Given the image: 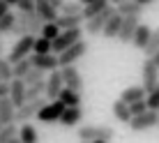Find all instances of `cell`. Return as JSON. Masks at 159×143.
Masks as SVG:
<instances>
[{"label": "cell", "instance_id": "cell-35", "mask_svg": "<svg viewBox=\"0 0 159 143\" xmlns=\"http://www.w3.org/2000/svg\"><path fill=\"white\" fill-rule=\"evenodd\" d=\"M60 16H79L81 14V5L79 2H62L60 5Z\"/></svg>", "mask_w": 159, "mask_h": 143}, {"label": "cell", "instance_id": "cell-16", "mask_svg": "<svg viewBox=\"0 0 159 143\" xmlns=\"http://www.w3.org/2000/svg\"><path fill=\"white\" fill-rule=\"evenodd\" d=\"M35 14L42 19V23H56V19H58V9L53 7L48 0H39V2H35Z\"/></svg>", "mask_w": 159, "mask_h": 143}, {"label": "cell", "instance_id": "cell-2", "mask_svg": "<svg viewBox=\"0 0 159 143\" xmlns=\"http://www.w3.org/2000/svg\"><path fill=\"white\" fill-rule=\"evenodd\" d=\"M81 35H83V28L60 30V35L51 42V53H53V56H60V53H62V51H67L69 46H74L76 42H81Z\"/></svg>", "mask_w": 159, "mask_h": 143}, {"label": "cell", "instance_id": "cell-12", "mask_svg": "<svg viewBox=\"0 0 159 143\" xmlns=\"http://www.w3.org/2000/svg\"><path fill=\"white\" fill-rule=\"evenodd\" d=\"M108 7H111L108 0H88V2L81 5V16H83V21H90V19H95V16L104 14Z\"/></svg>", "mask_w": 159, "mask_h": 143}, {"label": "cell", "instance_id": "cell-25", "mask_svg": "<svg viewBox=\"0 0 159 143\" xmlns=\"http://www.w3.org/2000/svg\"><path fill=\"white\" fill-rule=\"evenodd\" d=\"M14 111H16V108L12 106L9 97L0 99V122H2V127H5V125H14Z\"/></svg>", "mask_w": 159, "mask_h": 143}, {"label": "cell", "instance_id": "cell-29", "mask_svg": "<svg viewBox=\"0 0 159 143\" xmlns=\"http://www.w3.org/2000/svg\"><path fill=\"white\" fill-rule=\"evenodd\" d=\"M32 53H35V56H48V53H51V42H46L44 37H35V42H32Z\"/></svg>", "mask_w": 159, "mask_h": 143}, {"label": "cell", "instance_id": "cell-38", "mask_svg": "<svg viewBox=\"0 0 159 143\" xmlns=\"http://www.w3.org/2000/svg\"><path fill=\"white\" fill-rule=\"evenodd\" d=\"M14 7H19V14H30V12H35V2H32V0H16Z\"/></svg>", "mask_w": 159, "mask_h": 143}, {"label": "cell", "instance_id": "cell-7", "mask_svg": "<svg viewBox=\"0 0 159 143\" xmlns=\"http://www.w3.org/2000/svg\"><path fill=\"white\" fill-rule=\"evenodd\" d=\"M46 104V99L44 97H39V99H32V102H25L21 108H16L14 111V125L16 122H28V120H32V118H37V113H39V108Z\"/></svg>", "mask_w": 159, "mask_h": 143}, {"label": "cell", "instance_id": "cell-18", "mask_svg": "<svg viewBox=\"0 0 159 143\" xmlns=\"http://www.w3.org/2000/svg\"><path fill=\"white\" fill-rule=\"evenodd\" d=\"M81 120H83V108L79 106V108H65L58 122L62 125V127H76Z\"/></svg>", "mask_w": 159, "mask_h": 143}, {"label": "cell", "instance_id": "cell-14", "mask_svg": "<svg viewBox=\"0 0 159 143\" xmlns=\"http://www.w3.org/2000/svg\"><path fill=\"white\" fill-rule=\"evenodd\" d=\"M113 12H116V7H108L104 14L99 16H95V19H90V21H83V30L88 32V35H102V30H104V25H106V21H108V16H111Z\"/></svg>", "mask_w": 159, "mask_h": 143}, {"label": "cell", "instance_id": "cell-33", "mask_svg": "<svg viewBox=\"0 0 159 143\" xmlns=\"http://www.w3.org/2000/svg\"><path fill=\"white\" fill-rule=\"evenodd\" d=\"M9 81H14V76H12V65H9L5 58H0V83H9Z\"/></svg>", "mask_w": 159, "mask_h": 143}, {"label": "cell", "instance_id": "cell-32", "mask_svg": "<svg viewBox=\"0 0 159 143\" xmlns=\"http://www.w3.org/2000/svg\"><path fill=\"white\" fill-rule=\"evenodd\" d=\"M58 35H60V30H58V25H56V23H44V25H42L39 37H44L46 42H53Z\"/></svg>", "mask_w": 159, "mask_h": 143}, {"label": "cell", "instance_id": "cell-5", "mask_svg": "<svg viewBox=\"0 0 159 143\" xmlns=\"http://www.w3.org/2000/svg\"><path fill=\"white\" fill-rule=\"evenodd\" d=\"M32 42H35V37H30V35L21 37V39L12 46V51H9V56L5 60H7L9 65H16V62H21V60H25L30 56V51H32Z\"/></svg>", "mask_w": 159, "mask_h": 143}, {"label": "cell", "instance_id": "cell-8", "mask_svg": "<svg viewBox=\"0 0 159 143\" xmlns=\"http://www.w3.org/2000/svg\"><path fill=\"white\" fill-rule=\"evenodd\" d=\"M141 81H143V83H141V88H143L145 95L155 92V88H157V83H159V69H157L148 58H145L143 67H141Z\"/></svg>", "mask_w": 159, "mask_h": 143}, {"label": "cell", "instance_id": "cell-45", "mask_svg": "<svg viewBox=\"0 0 159 143\" xmlns=\"http://www.w3.org/2000/svg\"><path fill=\"white\" fill-rule=\"evenodd\" d=\"M155 90H157V92H159V83H157V88H155Z\"/></svg>", "mask_w": 159, "mask_h": 143}, {"label": "cell", "instance_id": "cell-4", "mask_svg": "<svg viewBox=\"0 0 159 143\" xmlns=\"http://www.w3.org/2000/svg\"><path fill=\"white\" fill-rule=\"evenodd\" d=\"M58 72H60V79H62V88L65 90H72V92H81L83 90V76H81V72L76 69V65L62 67Z\"/></svg>", "mask_w": 159, "mask_h": 143}, {"label": "cell", "instance_id": "cell-30", "mask_svg": "<svg viewBox=\"0 0 159 143\" xmlns=\"http://www.w3.org/2000/svg\"><path fill=\"white\" fill-rule=\"evenodd\" d=\"M143 51H145V56H148V58H152V56H155V53L159 51V28H157V30H152L150 42H148V46L143 48Z\"/></svg>", "mask_w": 159, "mask_h": 143}, {"label": "cell", "instance_id": "cell-36", "mask_svg": "<svg viewBox=\"0 0 159 143\" xmlns=\"http://www.w3.org/2000/svg\"><path fill=\"white\" fill-rule=\"evenodd\" d=\"M14 21H16V14H5L2 19H0V32L2 35H7V32H12V28H14Z\"/></svg>", "mask_w": 159, "mask_h": 143}, {"label": "cell", "instance_id": "cell-6", "mask_svg": "<svg viewBox=\"0 0 159 143\" xmlns=\"http://www.w3.org/2000/svg\"><path fill=\"white\" fill-rule=\"evenodd\" d=\"M148 7H152V0H125V2H118L116 14H120L122 19L125 16H136L139 19Z\"/></svg>", "mask_w": 159, "mask_h": 143}, {"label": "cell", "instance_id": "cell-46", "mask_svg": "<svg viewBox=\"0 0 159 143\" xmlns=\"http://www.w3.org/2000/svg\"><path fill=\"white\" fill-rule=\"evenodd\" d=\"M81 143H90V141H81Z\"/></svg>", "mask_w": 159, "mask_h": 143}, {"label": "cell", "instance_id": "cell-43", "mask_svg": "<svg viewBox=\"0 0 159 143\" xmlns=\"http://www.w3.org/2000/svg\"><path fill=\"white\" fill-rule=\"evenodd\" d=\"M155 113H157V125H159V108H157V111H155Z\"/></svg>", "mask_w": 159, "mask_h": 143}, {"label": "cell", "instance_id": "cell-31", "mask_svg": "<svg viewBox=\"0 0 159 143\" xmlns=\"http://www.w3.org/2000/svg\"><path fill=\"white\" fill-rule=\"evenodd\" d=\"M46 79V74L39 69H30L28 74H25V79H23V85L28 88V85H35V83H42V81Z\"/></svg>", "mask_w": 159, "mask_h": 143}, {"label": "cell", "instance_id": "cell-11", "mask_svg": "<svg viewBox=\"0 0 159 143\" xmlns=\"http://www.w3.org/2000/svg\"><path fill=\"white\" fill-rule=\"evenodd\" d=\"M127 125H129L131 131H145V129H152V127H157V113H155V111H145V113L136 115V118H131Z\"/></svg>", "mask_w": 159, "mask_h": 143}, {"label": "cell", "instance_id": "cell-42", "mask_svg": "<svg viewBox=\"0 0 159 143\" xmlns=\"http://www.w3.org/2000/svg\"><path fill=\"white\" fill-rule=\"evenodd\" d=\"M9 143H21V141H19V139H12V141H9Z\"/></svg>", "mask_w": 159, "mask_h": 143}, {"label": "cell", "instance_id": "cell-40", "mask_svg": "<svg viewBox=\"0 0 159 143\" xmlns=\"http://www.w3.org/2000/svg\"><path fill=\"white\" fill-rule=\"evenodd\" d=\"M5 14H9V2L7 0H0V19H2Z\"/></svg>", "mask_w": 159, "mask_h": 143}, {"label": "cell", "instance_id": "cell-28", "mask_svg": "<svg viewBox=\"0 0 159 143\" xmlns=\"http://www.w3.org/2000/svg\"><path fill=\"white\" fill-rule=\"evenodd\" d=\"M30 69H32V65H30V60L25 58V60H21V62L12 65V76H14V79H19V81H23L25 74H28Z\"/></svg>", "mask_w": 159, "mask_h": 143}, {"label": "cell", "instance_id": "cell-24", "mask_svg": "<svg viewBox=\"0 0 159 143\" xmlns=\"http://www.w3.org/2000/svg\"><path fill=\"white\" fill-rule=\"evenodd\" d=\"M58 102H62L65 108H79L81 106V92H72V90H60Z\"/></svg>", "mask_w": 159, "mask_h": 143}, {"label": "cell", "instance_id": "cell-39", "mask_svg": "<svg viewBox=\"0 0 159 143\" xmlns=\"http://www.w3.org/2000/svg\"><path fill=\"white\" fill-rule=\"evenodd\" d=\"M145 111H148V106H145V99L129 104V115H131V118H136V115H141V113H145Z\"/></svg>", "mask_w": 159, "mask_h": 143}, {"label": "cell", "instance_id": "cell-23", "mask_svg": "<svg viewBox=\"0 0 159 143\" xmlns=\"http://www.w3.org/2000/svg\"><path fill=\"white\" fill-rule=\"evenodd\" d=\"M23 21H25V32H28L30 37H39V32H42V19L37 16L35 12H30V14H23Z\"/></svg>", "mask_w": 159, "mask_h": 143}, {"label": "cell", "instance_id": "cell-19", "mask_svg": "<svg viewBox=\"0 0 159 143\" xmlns=\"http://www.w3.org/2000/svg\"><path fill=\"white\" fill-rule=\"evenodd\" d=\"M150 35H152V30H150V25H143V23H139L136 25V30H134V37H131V44H134L136 48H143L148 46V42H150Z\"/></svg>", "mask_w": 159, "mask_h": 143}, {"label": "cell", "instance_id": "cell-10", "mask_svg": "<svg viewBox=\"0 0 159 143\" xmlns=\"http://www.w3.org/2000/svg\"><path fill=\"white\" fill-rule=\"evenodd\" d=\"M60 90H62V79H60V72H48V76L44 79V95H46V99L56 102Z\"/></svg>", "mask_w": 159, "mask_h": 143}, {"label": "cell", "instance_id": "cell-41", "mask_svg": "<svg viewBox=\"0 0 159 143\" xmlns=\"http://www.w3.org/2000/svg\"><path fill=\"white\" fill-rule=\"evenodd\" d=\"M148 60H150V62H152V65H155V67L159 69V51H157V53H155L152 58H148Z\"/></svg>", "mask_w": 159, "mask_h": 143}, {"label": "cell", "instance_id": "cell-26", "mask_svg": "<svg viewBox=\"0 0 159 143\" xmlns=\"http://www.w3.org/2000/svg\"><path fill=\"white\" fill-rule=\"evenodd\" d=\"M16 139H19L21 143H37L39 136H37V129L32 127L30 122H25V125H21L19 131H16Z\"/></svg>", "mask_w": 159, "mask_h": 143}, {"label": "cell", "instance_id": "cell-37", "mask_svg": "<svg viewBox=\"0 0 159 143\" xmlns=\"http://www.w3.org/2000/svg\"><path fill=\"white\" fill-rule=\"evenodd\" d=\"M12 35H16L19 39H21V37H25V35H28V32H25V21H23V14H16V21H14Z\"/></svg>", "mask_w": 159, "mask_h": 143}, {"label": "cell", "instance_id": "cell-47", "mask_svg": "<svg viewBox=\"0 0 159 143\" xmlns=\"http://www.w3.org/2000/svg\"><path fill=\"white\" fill-rule=\"evenodd\" d=\"M0 129H2V122H0Z\"/></svg>", "mask_w": 159, "mask_h": 143}, {"label": "cell", "instance_id": "cell-22", "mask_svg": "<svg viewBox=\"0 0 159 143\" xmlns=\"http://www.w3.org/2000/svg\"><path fill=\"white\" fill-rule=\"evenodd\" d=\"M56 25L58 30H74V28H83V16H60L56 19Z\"/></svg>", "mask_w": 159, "mask_h": 143}, {"label": "cell", "instance_id": "cell-34", "mask_svg": "<svg viewBox=\"0 0 159 143\" xmlns=\"http://www.w3.org/2000/svg\"><path fill=\"white\" fill-rule=\"evenodd\" d=\"M16 131H19L16 125H5V127L0 129V143H9L12 139H16Z\"/></svg>", "mask_w": 159, "mask_h": 143}, {"label": "cell", "instance_id": "cell-15", "mask_svg": "<svg viewBox=\"0 0 159 143\" xmlns=\"http://www.w3.org/2000/svg\"><path fill=\"white\" fill-rule=\"evenodd\" d=\"M9 102H12V106L14 108H21L25 104V85H23V81H19V79H14V81H9Z\"/></svg>", "mask_w": 159, "mask_h": 143}, {"label": "cell", "instance_id": "cell-17", "mask_svg": "<svg viewBox=\"0 0 159 143\" xmlns=\"http://www.w3.org/2000/svg\"><path fill=\"white\" fill-rule=\"evenodd\" d=\"M141 21L136 19V16H125L122 19V25H120V32H118V37L116 39H120L122 44H129L131 42V37H134V30H136V25H139Z\"/></svg>", "mask_w": 159, "mask_h": 143}, {"label": "cell", "instance_id": "cell-44", "mask_svg": "<svg viewBox=\"0 0 159 143\" xmlns=\"http://www.w3.org/2000/svg\"><path fill=\"white\" fill-rule=\"evenodd\" d=\"M92 143H106V141H92Z\"/></svg>", "mask_w": 159, "mask_h": 143}, {"label": "cell", "instance_id": "cell-3", "mask_svg": "<svg viewBox=\"0 0 159 143\" xmlns=\"http://www.w3.org/2000/svg\"><path fill=\"white\" fill-rule=\"evenodd\" d=\"M88 53V42L85 39H81V42H76L74 46H69L67 51H62L58 58V69H62V67H69V65H74L76 60H81Z\"/></svg>", "mask_w": 159, "mask_h": 143}, {"label": "cell", "instance_id": "cell-20", "mask_svg": "<svg viewBox=\"0 0 159 143\" xmlns=\"http://www.w3.org/2000/svg\"><path fill=\"white\" fill-rule=\"evenodd\" d=\"M120 25H122V16L113 12L111 16H108L106 25H104V30H102V35L106 37V39H116V37H118V32H120Z\"/></svg>", "mask_w": 159, "mask_h": 143}, {"label": "cell", "instance_id": "cell-13", "mask_svg": "<svg viewBox=\"0 0 159 143\" xmlns=\"http://www.w3.org/2000/svg\"><path fill=\"white\" fill-rule=\"evenodd\" d=\"M32 69H39V72H56L58 69V58L53 56V53H48V56H35V53H30L28 56Z\"/></svg>", "mask_w": 159, "mask_h": 143}, {"label": "cell", "instance_id": "cell-27", "mask_svg": "<svg viewBox=\"0 0 159 143\" xmlns=\"http://www.w3.org/2000/svg\"><path fill=\"white\" fill-rule=\"evenodd\" d=\"M113 115H116V120L118 122H125L127 125L129 120H131V115H129V106L127 104H122V102H113Z\"/></svg>", "mask_w": 159, "mask_h": 143}, {"label": "cell", "instance_id": "cell-1", "mask_svg": "<svg viewBox=\"0 0 159 143\" xmlns=\"http://www.w3.org/2000/svg\"><path fill=\"white\" fill-rule=\"evenodd\" d=\"M116 136L111 125H81L79 127V139L81 141H111Z\"/></svg>", "mask_w": 159, "mask_h": 143}, {"label": "cell", "instance_id": "cell-9", "mask_svg": "<svg viewBox=\"0 0 159 143\" xmlns=\"http://www.w3.org/2000/svg\"><path fill=\"white\" fill-rule=\"evenodd\" d=\"M65 111V106H62V102H46L44 106L39 108V113H37V120L39 122H46V125H51V122H58L60 120V115H62Z\"/></svg>", "mask_w": 159, "mask_h": 143}, {"label": "cell", "instance_id": "cell-21", "mask_svg": "<svg viewBox=\"0 0 159 143\" xmlns=\"http://www.w3.org/2000/svg\"><path fill=\"white\" fill-rule=\"evenodd\" d=\"M141 99H145V92H143L141 85H129V88H125L122 95H120V102L127 104V106L134 104V102H141Z\"/></svg>", "mask_w": 159, "mask_h": 143}]
</instances>
